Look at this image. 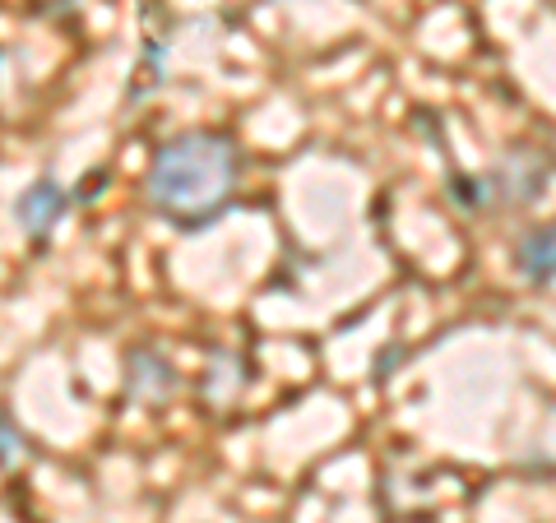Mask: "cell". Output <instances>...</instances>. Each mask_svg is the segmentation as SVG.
<instances>
[{
    "instance_id": "cell-1",
    "label": "cell",
    "mask_w": 556,
    "mask_h": 523,
    "mask_svg": "<svg viewBox=\"0 0 556 523\" xmlns=\"http://www.w3.org/2000/svg\"><path fill=\"white\" fill-rule=\"evenodd\" d=\"M237 177H241V153L228 135L181 130L153 153L144 195L153 214L190 232L214 222L228 208V200L237 195Z\"/></svg>"
},
{
    "instance_id": "cell-2",
    "label": "cell",
    "mask_w": 556,
    "mask_h": 523,
    "mask_svg": "<svg viewBox=\"0 0 556 523\" xmlns=\"http://www.w3.org/2000/svg\"><path fill=\"white\" fill-rule=\"evenodd\" d=\"M486 204H501V208H525L533 200H543L547 190V158L529 144H515L506 149L492 171H486Z\"/></svg>"
},
{
    "instance_id": "cell-3",
    "label": "cell",
    "mask_w": 556,
    "mask_h": 523,
    "mask_svg": "<svg viewBox=\"0 0 556 523\" xmlns=\"http://www.w3.org/2000/svg\"><path fill=\"white\" fill-rule=\"evenodd\" d=\"M65 208H70V195H65V186L61 181H33L20 200H14V218H20V228L33 237V241H42L56 232V222L65 218Z\"/></svg>"
},
{
    "instance_id": "cell-4",
    "label": "cell",
    "mask_w": 556,
    "mask_h": 523,
    "mask_svg": "<svg viewBox=\"0 0 556 523\" xmlns=\"http://www.w3.org/2000/svg\"><path fill=\"white\" fill-rule=\"evenodd\" d=\"M126 390L130 398H139V404H163L167 394H177V371H172V361L159 357L153 347H135V353L126 357Z\"/></svg>"
},
{
    "instance_id": "cell-5",
    "label": "cell",
    "mask_w": 556,
    "mask_h": 523,
    "mask_svg": "<svg viewBox=\"0 0 556 523\" xmlns=\"http://www.w3.org/2000/svg\"><path fill=\"white\" fill-rule=\"evenodd\" d=\"M515 269L529 278L533 288L556 283V222H543V228H529L515 241Z\"/></svg>"
},
{
    "instance_id": "cell-6",
    "label": "cell",
    "mask_w": 556,
    "mask_h": 523,
    "mask_svg": "<svg viewBox=\"0 0 556 523\" xmlns=\"http://www.w3.org/2000/svg\"><path fill=\"white\" fill-rule=\"evenodd\" d=\"M5 431H10V417L0 412V468L20 463V459L28 455V441H24V431H14V435H5Z\"/></svg>"
},
{
    "instance_id": "cell-7",
    "label": "cell",
    "mask_w": 556,
    "mask_h": 523,
    "mask_svg": "<svg viewBox=\"0 0 556 523\" xmlns=\"http://www.w3.org/2000/svg\"><path fill=\"white\" fill-rule=\"evenodd\" d=\"M552 158H556V130H552Z\"/></svg>"
}]
</instances>
